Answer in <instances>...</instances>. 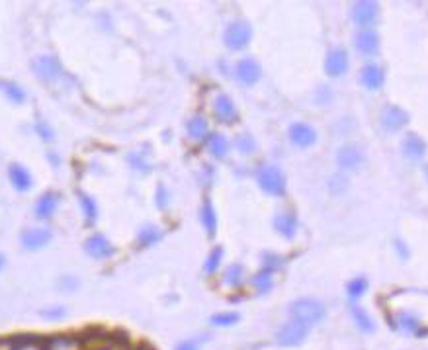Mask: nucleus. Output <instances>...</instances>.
Segmentation results:
<instances>
[{"instance_id": "nucleus-20", "label": "nucleus", "mask_w": 428, "mask_h": 350, "mask_svg": "<svg viewBox=\"0 0 428 350\" xmlns=\"http://www.w3.org/2000/svg\"><path fill=\"white\" fill-rule=\"evenodd\" d=\"M57 202H59L57 194H51V192H49V194H44V196L37 200V204H35V216L39 219L51 218V216L55 213Z\"/></svg>"}, {"instance_id": "nucleus-9", "label": "nucleus", "mask_w": 428, "mask_h": 350, "mask_svg": "<svg viewBox=\"0 0 428 350\" xmlns=\"http://www.w3.org/2000/svg\"><path fill=\"white\" fill-rule=\"evenodd\" d=\"M348 69V55L344 49H335L330 51L327 61H325V71L329 77H341L344 71Z\"/></svg>"}, {"instance_id": "nucleus-4", "label": "nucleus", "mask_w": 428, "mask_h": 350, "mask_svg": "<svg viewBox=\"0 0 428 350\" xmlns=\"http://www.w3.org/2000/svg\"><path fill=\"white\" fill-rule=\"evenodd\" d=\"M251 35H253V30L247 22H233L227 26V30L223 33V40H225V45L229 49H242L244 45L251 42Z\"/></svg>"}, {"instance_id": "nucleus-6", "label": "nucleus", "mask_w": 428, "mask_h": 350, "mask_svg": "<svg viewBox=\"0 0 428 350\" xmlns=\"http://www.w3.org/2000/svg\"><path fill=\"white\" fill-rule=\"evenodd\" d=\"M49 241H51V231L44 229V227H33L22 233V245L28 251H39Z\"/></svg>"}, {"instance_id": "nucleus-17", "label": "nucleus", "mask_w": 428, "mask_h": 350, "mask_svg": "<svg viewBox=\"0 0 428 350\" xmlns=\"http://www.w3.org/2000/svg\"><path fill=\"white\" fill-rule=\"evenodd\" d=\"M360 80H362V85L366 88H370V90H375V88H380L382 85H384L385 80V75H384V69L377 65H368L362 69V75H360Z\"/></svg>"}, {"instance_id": "nucleus-21", "label": "nucleus", "mask_w": 428, "mask_h": 350, "mask_svg": "<svg viewBox=\"0 0 428 350\" xmlns=\"http://www.w3.org/2000/svg\"><path fill=\"white\" fill-rule=\"evenodd\" d=\"M274 227L284 237H294L297 229V221L294 218V213H280V216H276Z\"/></svg>"}, {"instance_id": "nucleus-36", "label": "nucleus", "mask_w": 428, "mask_h": 350, "mask_svg": "<svg viewBox=\"0 0 428 350\" xmlns=\"http://www.w3.org/2000/svg\"><path fill=\"white\" fill-rule=\"evenodd\" d=\"M80 204H82V209H84V213H87V219H94L96 218V206H94V202L90 200L88 196H80Z\"/></svg>"}, {"instance_id": "nucleus-44", "label": "nucleus", "mask_w": 428, "mask_h": 350, "mask_svg": "<svg viewBox=\"0 0 428 350\" xmlns=\"http://www.w3.org/2000/svg\"><path fill=\"white\" fill-rule=\"evenodd\" d=\"M2 268H4V256L0 254V270H2Z\"/></svg>"}, {"instance_id": "nucleus-45", "label": "nucleus", "mask_w": 428, "mask_h": 350, "mask_svg": "<svg viewBox=\"0 0 428 350\" xmlns=\"http://www.w3.org/2000/svg\"><path fill=\"white\" fill-rule=\"evenodd\" d=\"M427 176H428V166H427Z\"/></svg>"}, {"instance_id": "nucleus-43", "label": "nucleus", "mask_w": 428, "mask_h": 350, "mask_svg": "<svg viewBox=\"0 0 428 350\" xmlns=\"http://www.w3.org/2000/svg\"><path fill=\"white\" fill-rule=\"evenodd\" d=\"M94 350H123L120 347V344H102V347H98V349Z\"/></svg>"}, {"instance_id": "nucleus-25", "label": "nucleus", "mask_w": 428, "mask_h": 350, "mask_svg": "<svg viewBox=\"0 0 428 350\" xmlns=\"http://www.w3.org/2000/svg\"><path fill=\"white\" fill-rule=\"evenodd\" d=\"M239 319H241V315H239L237 311L215 313V315L211 317V325H215V327H231V325H235Z\"/></svg>"}, {"instance_id": "nucleus-15", "label": "nucleus", "mask_w": 428, "mask_h": 350, "mask_svg": "<svg viewBox=\"0 0 428 350\" xmlns=\"http://www.w3.org/2000/svg\"><path fill=\"white\" fill-rule=\"evenodd\" d=\"M8 176H10L12 186L18 192H26L32 188V175L24 168L22 164H12L8 168Z\"/></svg>"}, {"instance_id": "nucleus-30", "label": "nucleus", "mask_w": 428, "mask_h": 350, "mask_svg": "<svg viewBox=\"0 0 428 350\" xmlns=\"http://www.w3.org/2000/svg\"><path fill=\"white\" fill-rule=\"evenodd\" d=\"M254 286H256L260 292H268V290L272 288V276H270V272H268V270H264V272L256 274V278H254Z\"/></svg>"}, {"instance_id": "nucleus-27", "label": "nucleus", "mask_w": 428, "mask_h": 350, "mask_svg": "<svg viewBox=\"0 0 428 350\" xmlns=\"http://www.w3.org/2000/svg\"><path fill=\"white\" fill-rule=\"evenodd\" d=\"M202 221H204V227L208 229L209 235H213L215 227H217V219H215V211H213L209 202H206V206L202 209Z\"/></svg>"}, {"instance_id": "nucleus-39", "label": "nucleus", "mask_w": 428, "mask_h": 350, "mask_svg": "<svg viewBox=\"0 0 428 350\" xmlns=\"http://www.w3.org/2000/svg\"><path fill=\"white\" fill-rule=\"evenodd\" d=\"M59 286H61L63 290H69V292H71V290L77 288V280L71 278V276H66V278H61V280H59Z\"/></svg>"}, {"instance_id": "nucleus-29", "label": "nucleus", "mask_w": 428, "mask_h": 350, "mask_svg": "<svg viewBox=\"0 0 428 350\" xmlns=\"http://www.w3.org/2000/svg\"><path fill=\"white\" fill-rule=\"evenodd\" d=\"M241 276H242V268L239 264H233L229 266V270L225 274V282L229 286H239L241 284Z\"/></svg>"}, {"instance_id": "nucleus-35", "label": "nucleus", "mask_w": 428, "mask_h": 350, "mask_svg": "<svg viewBox=\"0 0 428 350\" xmlns=\"http://www.w3.org/2000/svg\"><path fill=\"white\" fill-rule=\"evenodd\" d=\"M221 256H223V251L221 249H213V252L209 254L208 263H206V272H215L217 270V266H220L221 263Z\"/></svg>"}, {"instance_id": "nucleus-42", "label": "nucleus", "mask_w": 428, "mask_h": 350, "mask_svg": "<svg viewBox=\"0 0 428 350\" xmlns=\"http://www.w3.org/2000/svg\"><path fill=\"white\" fill-rule=\"evenodd\" d=\"M159 206L165 208L166 206V192L165 188H159Z\"/></svg>"}, {"instance_id": "nucleus-32", "label": "nucleus", "mask_w": 428, "mask_h": 350, "mask_svg": "<svg viewBox=\"0 0 428 350\" xmlns=\"http://www.w3.org/2000/svg\"><path fill=\"white\" fill-rule=\"evenodd\" d=\"M237 147H239V151L244 155H249V153H253L254 151V141H253V137L251 135H247V133H242V135H239L237 137Z\"/></svg>"}, {"instance_id": "nucleus-18", "label": "nucleus", "mask_w": 428, "mask_h": 350, "mask_svg": "<svg viewBox=\"0 0 428 350\" xmlns=\"http://www.w3.org/2000/svg\"><path fill=\"white\" fill-rule=\"evenodd\" d=\"M45 350H82V342L71 335H55L45 342Z\"/></svg>"}, {"instance_id": "nucleus-19", "label": "nucleus", "mask_w": 428, "mask_h": 350, "mask_svg": "<svg viewBox=\"0 0 428 350\" xmlns=\"http://www.w3.org/2000/svg\"><path fill=\"white\" fill-rule=\"evenodd\" d=\"M377 47H380V37H377L375 32L366 30V32H360L356 35V49H358L360 53L373 55L377 51Z\"/></svg>"}, {"instance_id": "nucleus-26", "label": "nucleus", "mask_w": 428, "mask_h": 350, "mask_svg": "<svg viewBox=\"0 0 428 350\" xmlns=\"http://www.w3.org/2000/svg\"><path fill=\"white\" fill-rule=\"evenodd\" d=\"M188 133H190L194 139L206 137V133H208V121L204 120V118H192V120L188 121Z\"/></svg>"}, {"instance_id": "nucleus-8", "label": "nucleus", "mask_w": 428, "mask_h": 350, "mask_svg": "<svg viewBox=\"0 0 428 350\" xmlns=\"http://www.w3.org/2000/svg\"><path fill=\"white\" fill-rule=\"evenodd\" d=\"M377 18V4L375 2H356L352 6V20L358 26H370Z\"/></svg>"}, {"instance_id": "nucleus-22", "label": "nucleus", "mask_w": 428, "mask_h": 350, "mask_svg": "<svg viewBox=\"0 0 428 350\" xmlns=\"http://www.w3.org/2000/svg\"><path fill=\"white\" fill-rule=\"evenodd\" d=\"M227 151H229V145H227V139L223 135L215 133V135L209 137V153L213 155L215 159H223Z\"/></svg>"}, {"instance_id": "nucleus-1", "label": "nucleus", "mask_w": 428, "mask_h": 350, "mask_svg": "<svg viewBox=\"0 0 428 350\" xmlns=\"http://www.w3.org/2000/svg\"><path fill=\"white\" fill-rule=\"evenodd\" d=\"M289 313L292 317L303 323V325H315L321 319L325 317V306L319 301V299H313V297H303V299H297L289 307Z\"/></svg>"}, {"instance_id": "nucleus-40", "label": "nucleus", "mask_w": 428, "mask_h": 350, "mask_svg": "<svg viewBox=\"0 0 428 350\" xmlns=\"http://www.w3.org/2000/svg\"><path fill=\"white\" fill-rule=\"evenodd\" d=\"M175 350H199V347L196 340H184V342H180Z\"/></svg>"}, {"instance_id": "nucleus-11", "label": "nucleus", "mask_w": 428, "mask_h": 350, "mask_svg": "<svg viewBox=\"0 0 428 350\" xmlns=\"http://www.w3.org/2000/svg\"><path fill=\"white\" fill-rule=\"evenodd\" d=\"M407 121H409L407 112H403L401 108H397V106H389V108H385V112L382 114V125H384L387 132H397V130H401L403 125H407Z\"/></svg>"}, {"instance_id": "nucleus-24", "label": "nucleus", "mask_w": 428, "mask_h": 350, "mask_svg": "<svg viewBox=\"0 0 428 350\" xmlns=\"http://www.w3.org/2000/svg\"><path fill=\"white\" fill-rule=\"evenodd\" d=\"M418 319L413 313H399L397 315V327L403 333H418Z\"/></svg>"}, {"instance_id": "nucleus-14", "label": "nucleus", "mask_w": 428, "mask_h": 350, "mask_svg": "<svg viewBox=\"0 0 428 350\" xmlns=\"http://www.w3.org/2000/svg\"><path fill=\"white\" fill-rule=\"evenodd\" d=\"M401 149H403V155H405L407 159H411V161H418V159H422L425 153H427V143L422 141L418 135L411 133V135H407L405 139H403Z\"/></svg>"}, {"instance_id": "nucleus-33", "label": "nucleus", "mask_w": 428, "mask_h": 350, "mask_svg": "<svg viewBox=\"0 0 428 350\" xmlns=\"http://www.w3.org/2000/svg\"><path fill=\"white\" fill-rule=\"evenodd\" d=\"M159 237H161V233L154 229V227H145V229L139 233V243H141V245H153Z\"/></svg>"}, {"instance_id": "nucleus-31", "label": "nucleus", "mask_w": 428, "mask_h": 350, "mask_svg": "<svg viewBox=\"0 0 428 350\" xmlns=\"http://www.w3.org/2000/svg\"><path fill=\"white\" fill-rule=\"evenodd\" d=\"M366 288H368V282L364 278H356V280H352L350 284H348V296L360 297L366 292Z\"/></svg>"}, {"instance_id": "nucleus-41", "label": "nucleus", "mask_w": 428, "mask_h": 350, "mask_svg": "<svg viewBox=\"0 0 428 350\" xmlns=\"http://www.w3.org/2000/svg\"><path fill=\"white\" fill-rule=\"evenodd\" d=\"M37 132H39V135H42L44 139H51V137H53L51 132H49V128H44V123H42V121L37 123Z\"/></svg>"}, {"instance_id": "nucleus-23", "label": "nucleus", "mask_w": 428, "mask_h": 350, "mask_svg": "<svg viewBox=\"0 0 428 350\" xmlns=\"http://www.w3.org/2000/svg\"><path fill=\"white\" fill-rule=\"evenodd\" d=\"M352 317H354L356 325L362 329L364 333H373V331H375V325H373L372 317L358 306H352Z\"/></svg>"}, {"instance_id": "nucleus-7", "label": "nucleus", "mask_w": 428, "mask_h": 350, "mask_svg": "<svg viewBox=\"0 0 428 350\" xmlns=\"http://www.w3.org/2000/svg\"><path fill=\"white\" fill-rule=\"evenodd\" d=\"M337 163L341 168H358L364 163V151L358 145H344L337 153Z\"/></svg>"}, {"instance_id": "nucleus-13", "label": "nucleus", "mask_w": 428, "mask_h": 350, "mask_svg": "<svg viewBox=\"0 0 428 350\" xmlns=\"http://www.w3.org/2000/svg\"><path fill=\"white\" fill-rule=\"evenodd\" d=\"M84 251L92 259H106V256H110L112 252H114V249H112L110 241L104 235H92V237H88Z\"/></svg>"}, {"instance_id": "nucleus-12", "label": "nucleus", "mask_w": 428, "mask_h": 350, "mask_svg": "<svg viewBox=\"0 0 428 350\" xmlns=\"http://www.w3.org/2000/svg\"><path fill=\"white\" fill-rule=\"evenodd\" d=\"M289 139L296 143L297 147H309V145L315 143L317 133L307 123H294L289 128Z\"/></svg>"}, {"instance_id": "nucleus-10", "label": "nucleus", "mask_w": 428, "mask_h": 350, "mask_svg": "<svg viewBox=\"0 0 428 350\" xmlns=\"http://www.w3.org/2000/svg\"><path fill=\"white\" fill-rule=\"evenodd\" d=\"M237 78L241 80L242 85L251 87L258 78H260V65L253 61V59H242L237 63Z\"/></svg>"}, {"instance_id": "nucleus-28", "label": "nucleus", "mask_w": 428, "mask_h": 350, "mask_svg": "<svg viewBox=\"0 0 428 350\" xmlns=\"http://www.w3.org/2000/svg\"><path fill=\"white\" fill-rule=\"evenodd\" d=\"M0 88L4 90V94H6L12 102H18V104H20L24 100V96H26L22 88L18 87V85H14V82H0Z\"/></svg>"}, {"instance_id": "nucleus-38", "label": "nucleus", "mask_w": 428, "mask_h": 350, "mask_svg": "<svg viewBox=\"0 0 428 350\" xmlns=\"http://www.w3.org/2000/svg\"><path fill=\"white\" fill-rule=\"evenodd\" d=\"M42 315L47 319H61L65 315V309L63 307H49V309H44Z\"/></svg>"}, {"instance_id": "nucleus-2", "label": "nucleus", "mask_w": 428, "mask_h": 350, "mask_svg": "<svg viewBox=\"0 0 428 350\" xmlns=\"http://www.w3.org/2000/svg\"><path fill=\"white\" fill-rule=\"evenodd\" d=\"M258 184L270 196H282L285 190V178L278 166L266 164L258 170Z\"/></svg>"}, {"instance_id": "nucleus-34", "label": "nucleus", "mask_w": 428, "mask_h": 350, "mask_svg": "<svg viewBox=\"0 0 428 350\" xmlns=\"http://www.w3.org/2000/svg\"><path fill=\"white\" fill-rule=\"evenodd\" d=\"M10 350H45V344H42L39 340L28 339V340H20V342H16Z\"/></svg>"}, {"instance_id": "nucleus-16", "label": "nucleus", "mask_w": 428, "mask_h": 350, "mask_svg": "<svg viewBox=\"0 0 428 350\" xmlns=\"http://www.w3.org/2000/svg\"><path fill=\"white\" fill-rule=\"evenodd\" d=\"M213 112H215L217 120L223 121V123H231V121L235 120V116H237V110L233 106V102H231L229 96H225V94H220V96L215 98Z\"/></svg>"}, {"instance_id": "nucleus-37", "label": "nucleus", "mask_w": 428, "mask_h": 350, "mask_svg": "<svg viewBox=\"0 0 428 350\" xmlns=\"http://www.w3.org/2000/svg\"><path fill=\"white\" fill-rule=\"evenodd\" d=\"M346 178L344 176H335L332 180H330V190L335 192V194H341V192H344V188H346Z\"/></svg>"}, {"instance_id": "nucleus-3", "label": "nucleus", "mask_w": 428, "mask_h": 350, "mask_svg": "<svg viewBox=\"0 0 428 350\" xmlns=\"http://www.w3.org/2000/svg\"><path fill=\"white\" fill-rule=\"evenodd\" d=\"M307 333V325H303V323H299L296 319H292V321H287L284 327L278 331V342H280L282 347H297V344H301V342L305 340Z\"/></svg>"}, {"instance_id": "nucleus-5", "label": "nucleus", "mask_w": 428, "mask_h": 350, "mask_svg": "<svg viewBox=\"0 0 428 350\" xmlns=\"http://www.w3.org/2000/svg\"><path fill=\"white\" fill-rule=\"evenodd\" d=\"M33 71H35V75L42 78V80H45V82H53V80H57V78L61 77V65H59V61H57L53 55H42V57H35L33 59Z\"/></svg>"}]
</instances>
